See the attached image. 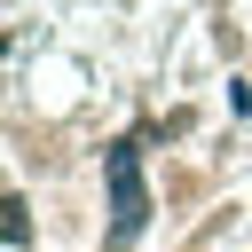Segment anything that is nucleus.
Segmentation results:
<instances>
[{
  "instance_id": "obj_1",
  "label": "nucleus",
  "mask_w": 252,
  "mask_h": 252,
  "mask_svg": "<svg viewBox=\"0 0 252 252\" xmlns=\"http://www.w3.org/2000/svg\"><path fill=\"white\" fill-rule=\"evenodd\" d=\"M102 173H110V244H134V236H142V220H150V189H142V142H110Z\"/></svg>"
}]
</instances>
